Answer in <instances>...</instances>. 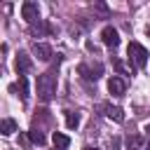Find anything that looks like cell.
Masks as SVG:
<instances>
[{"label": "cell", "instance_id": "7a4b0ae2", "mask_svg": "<svg viewBox=\"0 0 150 150\" xmlns=\"http://www.w3.org/2000/svg\"><path fill=\"white\" fill-rule=\"evenodd\" d=\"M127 56H129V63L134 68H145V63H148V49L141 42H129Z\"/></svg>", "mask_w": 150, "mask_h": 150}, {"label": "cell", "instance_id": "9a60e30c", "mask_svg": "<svg viewBox=\"0 0 150 150\" xmlns=\"http://www.w3.org/2000/svg\"><path fill=\"white\" fill-rule=\"evenodd\" d=\"M45 30H52L49 26H42V23H30V35H38V33H45Z\"/></svg>", "mask_w": 150, "mask_h": 150}, {"label": "cell", "instance_id": "3957f363", "mask_svg": "<svg viewBox=\"0 0 150 150\" xmlns=\"http://www.w3.org/2000/svg\"><path fill=\"white\" fill-rule=\"evenodd\" d=\"M77 73L84 77V80H98L101 77V73H103V66L101 63H80V68H77Z\"/></svg>", "mask_w": 150, "mask_h": 150}, {"label": "cell", "instance_id": "52a82bcc", "mask_svg": "<svg viewBox=\"0 0 150 150\" xmlns=\"http://www.w3.org/2000/svg\"><path fill=\"white\" fill-rule=\"evenodd\" d=\"M101 110L105 112V117H108V120H112V122H124V110H122L120 105L103 103V105H101Z\"/></svg>", "mask_w": 150, "mask_h": 150}, {"label": "cell", "instance_id": "2e32d148", "mask_svg": "<svg viewBox=\"0 0 150 150\" xmlns=\"http://www.w3.org/2000/svg\"><path fill=\"white\" fill-rule=\"evenodd\" d=\"M129 150H143V148H141V138H138V136H129Z\"/></svg>", "mask_w": 150, "mask_h": 150}, {"label": "cell", "instance_id": "ba28073f", "mask_svg": "<svg viewBox=\"0 0 150 150\" xmlns=\"http://www.w3.org/2000/svg\"><path fill=\"white\" fill-rule=\"evenodd\" d=\"M124 89H127V84H124L122 77H110L108 80V91L112 96H124Z\"/></svg>", "mask_w": 150, "mask_h": 150}, {"label": "cell", "instance_id": "4fadbf2b", "mask_svg": "<svg viewBox=\"0 0 150 150\" xmlns=\"http://www.w3.org/2000/svg\"><path fill=\"white\" fill-rule=\"evenodd\" d=\"M77 124H80V115L73 112V110H68L66 112V127L68 129H77Z\"/></svg>", "mask_w": 150, "mask_h": 150}, {"label": "cell", "instance_id": "ac0fdd59", "mask_svg": "<svg viewBox=\"0 0 150 150\" xmlns=\"http://www.w3.org/2000/svg\"><path fill=\"white\" fill-rule=\"evenodd\" d=\"M145 138H148V141H150V124H148V127H145Z\"/></svg>", "mask_w": 150, "mask_h": 150}, {"label": "cell", "instance_id": "5bb4252c", "mask_svg": "<svg viewBox=\"0 0 150 150\" xmlns=\"http://www.w3.org/2000/svg\"><path fill=\"white\" fill-rule=\"evenodd\" d=\"M28 138H30L33 143H38V145H42V143H45V134H42L40 129H35V127L28 131Z\"/></svg>", "mask_w": 150, "mask_h": 150}, {"label": "cell", "instance_id": "8992f818", "mask_svg": "<svg viewBox=\"0 0 150 150\" xmlns=\"http://www.w3.org/2000/svg\"><path fill=\"white\" fill-rule=\"evenodd\" d=\"M14 68H16V73H19V75L28 73V70L33 68V61H30V56H28L26 52H19V54H16V61H14Z\"/></svg>", "mask_w": 150, "mask_h": 150}, {"label": "cell", "instance_id": "e0dca14e", "mask_svg": "<svg viewBox=\"0 0 150 150\" xmlns=\"http://www.w3.org/2000/svg\"><path fill=\"white\" fill-rule=\"evenodd\" d=\"M108 145H110L112 150H117V148H120V138H110V141H108Z\"/></svg>", "mask_w": 150, "mask_h": 150}, {"label": "cell", "instance_id": "5b68a950", "mask_svg": "<svg viewBox=\"0 0 150 150\" xmlns=\"http://www.w3.org/2000/svg\"><path fill=\"white\" fill-rule=\"evenodd\" d=\"M101 40H103V45H108V47H117V45H120V33H117V28L105 26V28L101 30Z\"/></svg>", "mask_w": 150, "mask_h": 150}, {"label": "cell", "instance_id": "7c38bea8", "mask_svg": "<svg viewBox=\"0 0 150 150\" xmlns=\"http://www.w3.org/2000/svg\"><path fill=\"white\" fill-rule=\"evenodd\" d=\"M0 131H2V136H12V134L16 131V122L9 120V117L2 120V122H0Z\"/></svg>", "mask_w": 150, "mask_h": 150}, {"label": "cell", "instance_id": "277c9868", "mask_svg": "<svg viewBox=\"0 0 150 150\" xmlns=\"http://www.w3.org/2000/svg\"><path fill=\"white\" fill-rule=\"evenodd\" d=\"M21 16H23L28 23H35L38 16H40V7H38L35 2H23V5H21Z\"/></svg>", "mask_w": 150, "mask_h": 150}, {"label": "cell", "instance_id": "9c48e42d", "mask_svg": "<svg viewBox=\"0 0 150 150\" xmlns=\"http://www.w3.org/2000/svg\"><path fill=\"white\" fill-rule=\"evenodd\" d=\"M33 54L40 59V61H49L54 54H52V47L49 45H42V42H35L33 45Z\"/></svg>", "mask_w": 150, "mask_h": 150}, {"label": "cell", "instance_id": "d6986e66", "mask_svg": "<svg viewBox=\"0 0 150 150\" xmlns=\"http://www.w3.org/2000/svg\"><path fill=\"white\" fill-rule=\"evenodd\" d=\"M84 150H96V148H84Z\"/></svg>", "mask_w": 150, "mask_h": 150}, {"label": "cell", "instance_id": "8fae6325", "mask_svg": "<svg viewBox=\"0 0 150 150\" xmlns=\"http://www.w3.org/2000/svg\"><path fill=\"white\" fill-rule=\"evenodd\" d=\"M52 141H54V145H56L59 150H66V148L70 145V138H68L66 134H61V131H54V134H52Z\"/></svg>", "mask_w": 150, "mask_h": 150}, {"label": "cell", "instance_id": "30bf717a", "mask_svg": "<svg viewBox=\"0 0 150 150\" xmlns=\"http://www.w3.org/2000/svg\"><path fill=\"white\" fill-rule=\"evenodd\" d=\"M9 89L12 91H19V98L21 101H28V80H26V75H19V82L12 84Z\"/></svg>", "mask_w": 150, "mask_h": 150}, {"label": "cell", "instance_id": "6da1fadb", "mask_svg": "<svg viewBox=\"0 0 150 150\" xmlns=\"http://www.w3.org/2000/svg\"><path fill=\"white\" fill-rule=\"evenodd\" d=\"M35 87H38V96L45 103H49L54 98V91H56V75H54V70H47V73L38 75V84Z\"/></svg>", "mask_w": 150, "mask_h": 150}]
</instances>
